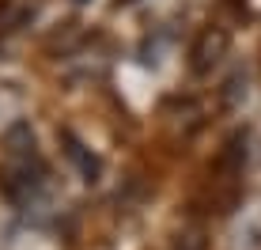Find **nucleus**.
Listing matches in <instances>:
<instances>
[{"label": "nucleus", "mask_w": 261, "mask_h": 250, "mask_svg": "<svg viewBox=\"0 0 261 250\" xmlns=\"http://www.w3.org/2000/svg\"><path fill=\"white\" fill-rule=\"evenodd\" d=\"M80 4H84V0H80Z\"/></svg>", "instance_id": "nucleus-2"}, {"label": "nucleus", "mask_w": 261, "mask_h": 250, "mask_svg": "<svg viewBox=\"0 0 261 250\" xmlns=\"http://www.w3.org/2000/svg\"><path fill=\"white\" fill-rule=\"evenodd\" d=\"M223 49H227V34H223L220 27H208V31L197 38V46H193V72L197 76L212 72V68L220 65Z\"/></svg>", "instance_id": "nucleus-1"}]
</instances>
